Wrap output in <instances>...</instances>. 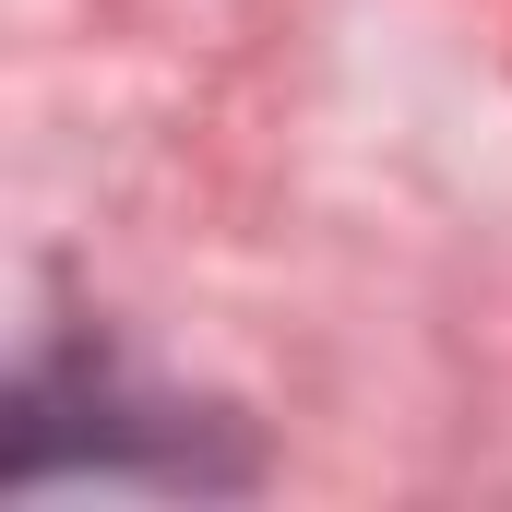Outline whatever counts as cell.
Listing matches in <instances>:
<instances>
[{
    "label": "cell",
    "instance_id": "cell-1",
    "mask_svg": "<svg viewBox=\"0 0 512 512\" xmlns=\"http://www.w3.org/2000/svg\"><path fill=\"white\" fill-rule=\"evenodd\" d=\"M48 477H143V489H239L251 453L179 405V393H143L120 358H36L12 382V489H48Z\"/></svg>",
    "mask_w": 512,
    "mask_h": 512
}]
</instances>
